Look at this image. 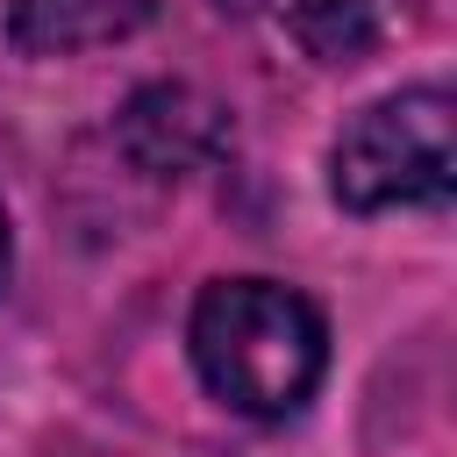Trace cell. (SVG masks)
<instances>
[{"mask_svg": "<svg viewBox=\"0 0 457 457\" xmlns=\"http://www.w3.org/2000/svg\"><path fill=\"white\" fill-rule=\"evenodd\" d=\"M186 350L221 407H236L250 421H286L321 386L328 328H321L314 300H300L278 278H214L193 300Z\"/></svg>", "mask_w": 457, "mask_h": 457, "instance_id": "obj_1", "label": "cell"}, {"mask_svg": "<svg viewBox=\"0 0 457 457\" xmlns=\"http://www.w3.org/2000/svg\"><path fill=\"white\" fill-rule=\"evenodd\" d=\"M328 193L350 214L386 207H443L457 193V143H450V93L407 86L371 100L328 150Z\"/></svg>", "mask_w": 457, "mask_h": 457, "instance_id": "obj_2", "label": "cell"}, {"mask_svg": "<svg viewBox=\"0 0 457 457\" xmlns=\"http://www.w3.org/2000/svg\"><path fill=\"white\" fill-rule=\"evenodd\" d=\"M114 143L136 171L186 179V171L221 164L236 150V129H228V107L207 100L200 86H136L114 114Z\"/></svg>", "mask_w": 457, "mask_h": 457, "instance_id": "obj_3", "label": "cell"}, {"mask_svg": "<svg viewBox=\"0 0 457 457\" xmlns=\"http://www.w3.org/2000/svg\"><path fill=\"white\" fill-rule=\"evenodd\" d=\"M157 21V0H7V43L21 57H79L129 43Z\"/></svg>", "mask_w": 457, "mask_h": 457, "instance_id": "obj_4", "label": "cell"}, {"mask_svg": "<svg viewBox=\"0 0 457 457\" xmlns=\"http://www.w3.org/2000/svg\"><path fill=\"white\" fill-rule=\"evenodd\" d=\"M286 29H293V43H300L314 64H357V57L378 50V14H371V0H300V7L286 14Z\"/></svg>", "mask_w": 457, "mask_h": 457, "instance_id": "obj_5", "label": "cell"}, {"mask_svg": "<svg viewBox=\"0 0 457 457\" xmlns=\"http://www.w3.org/2000/svg\"><path fill=\"white\" fill-rule=\"evenodd\" d=\"M214 7H221V14H271V21H286L300 0H214Z\"/></svg>", "mask_w": 457, "mask_h": 457, "instance_id": "obj_6", "label": "cell"}, {"mask_svg": "<svg viewBox=\"0 0 457 457\" xmlns=\"http://www.w3.org/2000/svg\"><path fill=\"white\" fill-rule=\"evenodd\" d=\"M7 264H14V236H7V207H0V286H7Z\"/></svg>", "mask_w": 457, "mask_h": 457, "instance_id": "obj_7", "label": "cell"}]
</instances>
